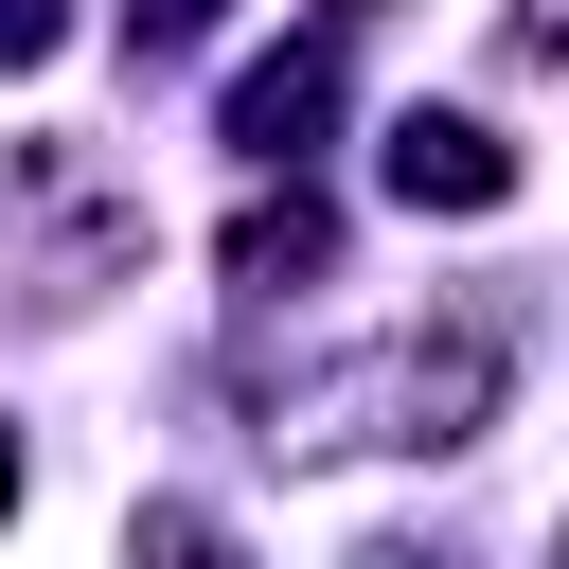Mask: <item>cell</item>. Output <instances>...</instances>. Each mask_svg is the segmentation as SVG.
Wrapping results in <instances>:
<instances>
[{
	"mask_svg": "<svg viewBox=\"0 0 569 569\" xmlns=\"http://www.w3.org/2000/svg\"><path fill=\"white\" fill-rule=\"evenodd\" d=\"M391 196H409V213H498V196H516V142H498L480 107H409V124H391Z\"/></svg>",
	"mask_w": 569,
	"mask_h": 569,
	"instance_id": "6da1fadb",
	"label": "cell"
},
{
	"mask_svg": "<svg viewBox=\"0 0 569 569\" xmlns=\"http://www.w3.org/2000/svg\"><path fill=\"white\" fill-rule=\"evenodd\" d=\"M320 124H338V71H320V53H249V71H231V142H249V160H302Z\"/></svg>",
	"mask_w": 569,
	"mask_h": 569,
	"instance_id": "7a4b0ae2",
	"label": "cell"
},
{
	"mask_svg": "<svg viewBox=\"0 0 569 569\" xmlns=\"http://www.w3.org/2000/svg\"><path fill=\"white\" fill-rule=\"evenodd\" d=\"M338 231H320V196H267V213H231V284H284V267H320Z\"/></svg>",
	"mask_w": 569,
	"mask_h": 569,
	"instance_id": "3957f363",
	"label": "cell"
},
{
	"mask_svg": "<svg viewBox=\"0 0 569 569\" xmlns=\"http://www.w3.org/2000/svg\"><path fill=\"white\" fill-rule=\"evenodd\" d=\"M124 569H249V551H231V533H213V516H196V498H160V516H142V533H124Z\"/></svg>",
	"mask_w": 569,
	"mask_h": 569,
	"instance_id": "277c9868",
	"label": "cell"
},
{
	"mask_svg": "<svg viewBox=\"0 0 569 569\" xmlns=\"http://www.w3.org/2000/svg\"><path fill=\"white\" fill-rule=\"evenodd\" d=\"M0 516H18V445H0Z\"/></svg>",
	"mask_w": 569,
	"mask_h": 569,
	"instance_id": "8992f818",
	"label": "cell"
},
{
	"mask_svg": "<svg viewBox=\"0 0 569 569\" xmlns=\"http://www.w3.org/2000/svg\"><path fill=\"white\" fill-rule=\"evenodd\" d=\"M53 36H71V0H0V71H36Z\"/></svg>",
	"mask_w": 569,
	"mask_h": 569,
	"instance_id": "5b68a950",
	"label": "cell"
}]
</instances>
